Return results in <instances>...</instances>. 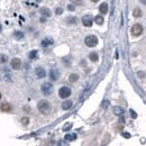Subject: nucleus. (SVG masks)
<instances>
[{"mask_svg": "<svg viewBox=\"0 0 146 146\" xmlns=\"http://www.w3.org/2000/svg\"><path fill=\"white\" fill-rule=\"evenodd\" d=\"M37 109L43 115H48L52 110V106L47 100H39L37 103Z\"/></svg>", "mask_w": 146, "mask_h": 146, "instance_id": "obj_1", "label": "nucleus"}, {"mask_svg": "<svg viewBox=\"0 0 146 146\" xmlns=\"http://www.w3.org/2000/svg\"><path fill=\"white\" fill-rule=\"evenodd\" d=\"M84 43L88 47H94V46H97V44H98V38L94 35H89L85 37Z\"/></svg>", "mask_w": 146, "mask_h": 146, "instance_id": "obj_2", "label": "nucleus"}, {"mask_svg": "<svg viewBox=\"0 0 146 146\" xmlns=\"http://www.w3.org/2000/svg\"><path fill=\"white\" fill-rule=\"evenodd\" d=\"M41 90H42V92H43L45 96H50V94L53 92L52 83H50V82H45V83H43L42 87H41Z\"/></svg>", "mask_w": 146, "mask_h": 146, "instance_id": "obj_3", "label": "nucleus"}, {"mask_svg": "<svg viewBox=\"0 0 146 146\" xmlns=\"http://www.w3.org/2000/svg\"><path fill=\"white\" fill-rule=\"evenodd\" d=\"M58 96L62 99H66L71 96V89L67 87H62L60 90H58Z\"/></svg>", "mask_w": 146, "mask_h": 146, "instance_id": "obj_4", "label": "nucleus"}, {"mask_svg": "<svg viewBox=\"0 0 146 146\" xmlns=\"http://www.w3.org/2000/svg\"><path fill=\"white\" fill-rule=\"evenodd\" d=\"M131 35L133 36H139L142 33H143V26L140 24H135L134 26L131 27Z\"/></svg>", "mask_w": 146, "mask_h": 146, "instance_id": "obj_5", "label": "nucleus"}, {"mask_svg": "<svg viewBox=\"0 0 146 146\" xmlns=\"http://www.w3.org/2000/svg\"><path fill=\"white\" fill-rule=\"evenodd\" d=\"M92 21H93V19H92V17H91L90 15H84V16L82 17V24H83L85 27L92 26Z\"/></svg>", "mask_w": 146, "mask_h": 146, "instance_id": "obj_6", "label": "nucleus"}, {"mask_svg": "<svg viewBox=\"0 0 146 146\" xmlns=\"http://www.w3.org/2000/svg\"><path fill=\"white\" fill-rule=\"evenodd\" d=\"M10 66L14 69V70H19L21 66V61L19 60V58L15 57L11 60V62H10Z\"/></svg>", "mask_w": 146, "mask_h": 146, "instance_id": "obj_7", "label": "nucleus"}, {"mask_svg": "<svg viewBox=\"0 0 146 146\" xmlns=\"http://www.w3.org/2000/svg\"><path fill=\"white\" fill-rule=\"evenodd\" d=\"M58 78H60V71L57 69H52L50 71V79L52 81H57Z\"/></svg>", "mask_w": 146, "mask_h": 146, "instance_id": "obj_8", "label": "nucleus"}, {"mask_svg": "<svg viewBox=\"0 0 146 146\" xmlns=\"http://www.w3.org/2000/svg\"><path fill=\"white\" fill-rule=\"evenodd\" d=\"M53 44H54V39L51 37H46L42 41L41 45H42V47H50V46H52Z\"/></svg>", "mask_w": 146, "mask_h": 146, "instance_id": "obj_9", "label": "nucleus"}, {"mask_svg": "<svg viewBox=\"0 0 146 146\" xmlns=\"http://www.w3.org/2000/svg\"><path fill=\"white\" fill-rule=\"evenodd\" d=\"M35 73H36V75H37V78H39V79H44V78H45V75H46V72H45V70H44L43 67H41V66L36 67Z\"/></svg>", "mask_w": 146, "mask_h": 146, "instance_id": "obj_10", "label": "nucleus"}, {"mask_svg": "<svg viewBox=\"0 0 146 146\" xmlns=\"http://www.w3.org/2000/svg\"><path fill=\"white\" fill-rule=\"evenodd\" d=\"M39 14H41L42 16H44V17H46V18H48V17L52 16V11H51L48 8H46V7H43V8L39 9Z\"/></svg>", "mask_w": 146, "mask_h": 146, "instance_id": "obj_11", "label": "nucleus"}, {"mask_svg": "<svg viewBox=\"0 0 146 146\" xmlns=\"http://www.w3.org/2000/svg\"><path fill=\"white\" fill-rule=\"evenodd\" d=\"M76 134L75 133H69V134H66L65 135V137H64V139L65 140H67V142H73V140H75L76 139Z\"/></svg>", "mask_w": 146, "mask_h": 146, "instance_id": "obj_12", "label": "nucleus"}, {"mask_svg": "<svg viewBox=\"0 0 146 146\" xmlns=\"http://www.w3.org/2000/svg\"><path fill=\"white\" fill-rule=\"evenodd\" d=\"M114 115H116V116L120 117L124 115V109L121 108V107H119V106H116V107H114Z\"/></svg>", "mask_w": 146, "mask_h": 146, "instance_id": "obj_13", "label": "nucleus"}, {"mask_svg": "<svg viewBox=\"0 0 146 146\" xmlns=\"http://www.w3.org/2000/svg\"><path fill=\"white\" fill-rule=\"evenodd\" d=\"M99 11H100V14L106 15L107 12H108V5H107L106 2H102L99 6Z\"/></svg>", "mask_w": 146, "mask_h": 146, "instance_id": "obj_14", "label": "nucleus"}, {"mask_svg": "<svg viewBox=\"0 0 146 146\" xmlns=\"http://www.w3.org/2000/svg\"><path fill=\"white\" fill-rule=\"evenodd\" d=\"M71 107H72V101H71V100H65V101L62 103V109H63V110H69Z\"/></svg>", "mask_w": 146, "mask_h": 146, "instance_id": "obj_15", "label": "nucleus"}, {"mask_svg": "<svg viewBox=\"0 0 146 146\" xmlns=\"http://www.w3.org/2000/svg\"><path fill=\"white\" fill-rule=\"evenodd\" d=\"M65 21H66L69 25H75V24L78 23V18L71 16V17H67L66 19H65Z\"/></svg>", "mask_w": 146, "mask_h": 146, "instance_id": "obj_16", "label": "nucleus"}, {"mask_svg": "<svg viewBox=\"0 0 146 146\" xmlns=\"http://www.w3.org/2000/svg\"><path fill=\"white\" fill-rule=\"evenodd\" d=\"M14 38L15 39H21V38H24V33L23 32H20V30H15L14 32Z\"/></svg>", "mask_w": 146, "mask_h": 146, "instance_id": "obj_17", "label": "nucleus"}, {"mask_svg": "<svg viewBox=\"0 0 146 146\" xmlns=\"http://www.w3.org/2000/svg\"><path fill=\"white\" fill-rule=\"evenodd\" d=\"M94 21H96L97 25H102V24L105 23L103 16H101V15H97L96 17H94Z\"/></svg>", "mask_w": 146, "mask_h": 146, "instance_id": "obj_18", "label": "nucleus"}, {"mask_svg": "<svg viewBox=\"0 0 146 146\" xmlns=\"http://www.w3.org/2000/svg\"><path fill=\"white\" fill-rule=\"evenodd\" d=\"M89 58H90L91 62H98L99 61V56H98V54H97L96 52H92L89 54Z\"/></svg>", "mask_w": 146, "mask_h": 146, "instance_id": "obj_19", "label": "nucleus"}, {"mask_svg": "<svg viewBox=\"0 0 146 146\" xmlns=\"http://www.w3.org/2000/svg\"><path fill=\"white\" fill-rule=\"evenodd\" d=\"M78 80H79V74H76V73H72V74H70V76H69V81L72 82V83L76 82Z\"/></svg>", "mask_w": 146, "mask_h": 146, "instance_id": "obj_20", "label": "nucleus"}, {"mask_svg": "<svg viewBox=\"0 0 146 146\" xmlns=\"http://www.w3.org/2000/svg\"><path fill=\"white\" fill-rule=\"evenodd\" d=\"M142 10H140L139 8H135L134 9V11H133V16L134 17H136V18H138V17H142Z\"/></svg>", "mask_w": 146, "mask_h": 146, "instance_id": "obj_21", "label": "nucleus"}, {"mask_svg": "<svg viewBox=\"0 0 146 146\" xmlns=\"http://www.w3.org/2000/svg\"><path fill=\"white\" fill-rule=\"evenodd\" d=\"M0 109L2 111H10L11 110V106L9 105V103H2L1 107H0Z\"/></svg>", "mask_w": 146, "mask_h": 146, "instance_id": "obj_22", "label": "nucleus"}, {"mask_svg": "<svg viewBox=\"0 0 146 146\" xmlns=\"http://www.w3.org/2000/svg\"><path fill=\"white\" fill-rule=\"evenodd\" d=\"M37 51L36 50H34V51H30V53H29V55H28V57L30 58V60H36L37 58Z\"/></svg>", "mask_w": 146, "mask_h": 146, "instance_id": "obj_23", "label": "nucleus"}, {"mask_svg": "<svg viewBox=\"0 0 146 146\" xmlns=\"http://www.w3.org/2000/svg\"><path fill=\"white\" fill-rule=\"evenodd\" d=\"M8 62V56L6 54H0V63L1 64H5Z\"/></svg>", "mask_w": 146, "mask_h": 146, "instance_id": "obj_24", "label": "nucleus"}, {"mask_svg": "<svg viewBox=\"0 0 146 146\" xmlns=\"http://www.w3.org/2000/svg\"><path fill=\"white\" fill-rule=\"evenodd\" d=\"M73 127L72 123H66L64 126H63V131H67V130H70L71 128Z\"/></svg>", "mask_w": 146, "mask_h": 146, "instance_id": "obj_25", "label": "nucleus"}, {"mask_svg": "<svg viewBox=\"0 0 146 146\" xmlns=\"http://www.w3.org/2000/svg\"><path fill=\"white\" fill-rule=\"evenodd\" d=\"M21 124H23V125H25V126H27L29 124V118L28 117H24V118H21Z\"/></svg>", "mask_w": 146, "mask_h": 146, "instance_id": "obj_26", "label": "nucleus"}, {"mask_svg": "<svg viewBox=\"0 0 146 146\" xmlns=\"http://www.w3.org/2000/svg\"><path fill=\"white\" fill-rule=\"evenodd\" d=\"M129 112H130V116H131V118H133V119H136V118H137V112H136L135 110L130 109V110H129Z\"/></svg>", "mask_w": 146, "mask_h": 146, "instance_id": "obj_27", "label": "nucleus"}, {"mask_svg": "<svg viewBox=\"0 0 146 146\" xmlns=\"http://www.w3.org/2000/svg\"><path fill=\"white\" fill-rule=\"evenodd\" d=\"M55 14L56 15H62V14H63V8H61V7H57V8L55 9Z\"/></svg>", "mask_w": 146, "mask_h": 146, "instance_id": "obj_28", "label": "nucleus"}, {"mask_svg": "<svg viewBox=\"0 0 146 146\" xmlns=\"http://www.w3.org/2000/svg\"><path fill=\"white\" fill-rule=\"evenodd\" d=\"M121 136H123L124 138H127V139H128V138H130V134H129V133H127V131H124V133H121Z\"/></svg>", "mask_w": 146, "mask_h": 146, "instance_id": "obj_29", "label": "nucleus"}, {"mask_svg": "<svg viewBox=\"0 0 146 146\" xmlns=\"http://www.w3.org/2000/svg\"><path fill=\"white\" fill-rule=\"evenodd\" d=\"M67 10H70V11H74V10H75V6L72 5V3H71V5H67Z\"/></svg>", "mask_w": 146, "mask_h": 146, "instance_id": "obj_30", "label": "nucleus"}, {"mask_svg": "<svg viewBox=\"0 0 146 146\" xmlns=\"http://www.w3.org/2000/svg\"><path fill=\"white\" fill-rule=\"evenodd\" d=\"M109 105H110V102H109L108 101V100H106V101H103V102H102V108H108V106Z\"/></svg>", "mask_w": 146, "mask_h": 146, "instance_id": "obj_31", "label": "nucleus"}, {"mask_svg": "<svg viewBox=\"0 0 146 146\" xmlns=\"http://www.w3.org/2000/svg\"><path fill=\"white\" fill-rule=\"evenodd\" d=\"M71 2L75 3V5H83V1H82V0H71Z\"/></svg>", "mask_w": 146, "mask_h": 146, "instance_id": "obj_32", "label": "nucleus"}, {"mask_svg": "<svg viewBox=\"0 0 146 146\" xmlns=\"http://www.w3.org/2000/svg\"><path fill=\"white\" fill-rule=\"evenodd\" d=\"M137 76H138V78H144V76H145V72H143V71L137 72Z\"/></svg>", "mask_w": 146, "mask_h": 146, "instance_id": "obj_33", "label": "nucleus"}, {"mask_svg": "<svg viewBox=\"0 0 146 146\" xmlns=\"http://www.w3.org/2000/svg\"><path fill=\"white\" fill-rule=\"evenodd\" d=\"M6 80H7V81H11V76H10V75H7V76H6Z\"/></svg>", "mask_w": 146, "mask_h": 146, "instance_id": "obj_34", "label": "nucleus"}, {"mask_svg": "<svg viewBox=\"0 0 146 146\" xmlns=\"http://www.w3.org/2000/svg\"><path fill=\"white\" fill-rule=\"evenodd\" d=\"M45 18H46V17H43V18H41V21H42V23H45V21H46V19H45Z\"/></svg>", "mask_w": 146, "mask_h": 146, "instance_id": "obj_35", "label": "nucleus"}, {"mask_svg": "<svg viewBox=\"0 0 146 146\" xmlns=\"http://www.w3.org/2000/svg\"><path fill=\"white\" fill-rule=\"evenodd\" d=\"M139 1H140L142 3H144V5H146V0H139Z\"/></svg>", "mask_w": 146, "mask_h": 146, "instance_id": "obj_36", "label": "nucleus"}, {"mask_svg": "<svg viewBox=\"0 0 146 146\" xmlns=\"http://www.w3.org/2000/svg\"><path fill=\"white\" fill-rule=\"evenodd\" d=\"M91 1H92V2H98L99 0H91Z\"/></svg>", "mask_w": 146, "mask_h": 146, "instance_id": "obj_37", "label": "nucleus"}, {"mask_svg": "<svg viewBox=\"0 0 146 146\" xmlns=\"http://www.w3.org/2000/svg\"><path fill=\"white\" fill-rule=\"evenodd\" d=\"M1 30H2V25L0 24V32H1Z\"/></svg>", "mask_w": 146, "mask_h": 146, "instance_id": "obj_38", "label": "nucleus"}, {"mask_svg": "<svg viewBox=\"0 0 146 146\" xmlns=\"http://www.w3.org/2000/svg\"><path fill=\"white\" fill-rule=\"evenodd\" d=\"M36 2H41V1H43V0H35Z\"/></svg>", "mask_w": 146, "mask_h": 146, "instance_id": "obj_39", "label": "nucleus"}, {"mask_svg": "<svg viewBox=\"0 0 146 146\" xmlns=\"http://www.w3.org/2000/svg\"><path fill=\"white\" fill-rule=\"evenodd\" d=\"M0 99H1V93H0Z\"/></svg>", "mask_w": 146, "mask_h": 146, "instance_id": "obj_40", "label": "nucleus"}]
</instances>
